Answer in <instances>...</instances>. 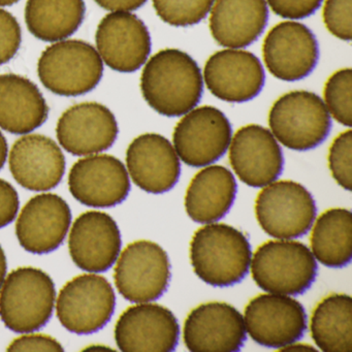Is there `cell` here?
<instances>
[{
  "mask_svg": "<svg viewBox=\"0 0 352 352\" xmlns=\"http://www.w3.org/2000/svg\"><path fill=\"white\" fill-rule=\"evenodd\" d=\"M311 336L325 352H348L352 342V300L345 294H331L313 310Z\"/></svg>",
  "mask_w": 352,
  "mask_h": 352,
  "instance_id": "cell-28",
  "label": "cell"
},
{
  "mask_svg": "<svg viewBox=\"0 0 352 352\" xmlns=\"http://www.w3.org/2000/svg\"><path fill=\"white\" fill-rule=\"evenodd\" d=\"M246 333L244 317L234 306L210 302L189 313L183 339L190 351L234 352L244 345Z\"/></svg>",
  "mask_w": 352,
  "mask_h": 352,
  "instance_id": "cell-16",
  "label": "cell"
},
{
  "mask_svg": "<svg viewBox=\"0 0 352 352\" xmlns=\"http://www.w3.org/2000/svg\"><path fill=\"white\" fill-rule=\"evenodd\" d=\"M236 179L228 168L208 166L199 170L185 195V209L197 223L209 224L230 212L236 197Z\"/></svg>",
  "mask_w": 352,
  "mask_h": 352,
  "instance_id": "cell-26",
  "label": "cell"
},
{
  "mask_svg": "<svg viewBox=\"0 0 352 352\" xmlns=\"http://www.w3.org/2000/svg\"><path fill=\"white\" fill-rule=\"evenodd\" d=\"M180 339V325L174 313L151 302L127 308L115 325V340L121 351H174Z\"/></svg>",
  "mask_w": 352,
  "mask_h": 352,
  "instance_id": "cell-13",
  "label": "cell"
},
{
  "mask_svg": "<svg viewBox=\"0 0 352 352\" xmlns=\"http://www.w3.org/2000/svg\"><path fill=\"white\" fill-rule=\"evenodd\" d=\"M352 72L340 69L333 73L324 86V104L329 115L344 126L352 124L351 111Z\"/></svg>",
  "mask_w": 352,
  "mask_h": 352,
  "instance_id": "cell-31",
  "label": "cell"
},
{
  "mask_svg": "<svg viewBox=\"0 0 352 352\" xmlns=\"http://www.w3.org/2000/svg\"><path fill=\"white\" fill-rule=\"evenodd\" d=\"M282 351H305V350H313L315 351V348L312 346L307 345V344H296V342L285 347L281 348Z\"/></svg>",
  "mask_w": 352,
  "mask_h": 352,
  "instance_id": "cell-41",
  "label": "cell"
},
{
  "mask_svg": "<svg viewBox=\"0 0 352 352\" xmlns=\"http://www.w3.org/2000/svg\"><path fill=\"white\" fill-rule=\"evenodd\" d=\"M116 261L115 285L125 300L137 304L153 302L168 290L170 259L156 243L147 240L131 243Z\"/></svg>",
  "mask_w": 352,
  "mask_h": 352,
  "instance_id": "cell-9",
  "label": "cell"
},
{
  "mask_svg": "<svg viewBox=\"0 0 352 352\" xmlns=\"http://www.w3.org/2000/svg\"><path fill=\"white\" fill-rule=\"evenodd\" d=\"M267 20L265 0H215L210 14V30L220 46L242 49L258 40Z\"/></svg>",
  "mask_w": 352,
  "mask_h": 352,
  "instance_id": "cell-24",
  "label": "cell"
},
{
  "mask_svg": "<svg viewBox=\"0 0 352 352\" xmlns=\"http://www.w3.org/2000/svg\"><path fill=\"white\" fill-rule=\"evenodd\" d=\"M20 0H0V8L10 7V6L15 5Z\"/></svg>",
  "mask_w": 352,
  "mask_h": 352,
  "instance_id": "cell-42",
  "label": "cell"
},
{
  "mask_svg": "<svg viewBox=\"0 0 352 352\" xmlns=\"http://www.w3.org/2000/svg\"><path fill=\"white\" fill-rule=\"evenodd\" d=\"M251 274L261 289L269 294L298 296L316 279L312 251L298 241L272 240L258 247L251 259Z\"/></svg>",
  "mask_w": 352,
  "mask_h": 352,
  "instance_id": "cell-4",
  "label": "cell"
},
{
  "mask_svg": "<svg viewBox=\"0 0 352 352\" xmlns=\"http://www.w3.org/2000/svg\"><path fill=\"white\" fill-rule=\"evenodd\" d=\"M69 188L72 195L87 207L111 208L129 197L131 180L121 160L98 153L74 164L69 174Z\"/></svg>",
  "mask_w": 352,
  "mask_h": 352,
  "instance_id": "cell-14",
  "label": "cell"
},
{
  "mask_svg": "<svg viewBox=\"0 0 352 352\" xmlns=\"http://www.w3.org/2000/svg\"><path fill=\"white\" fill-rule=\"evenodd\" d=\"M311 250L315 259L329 267H343L352 257L351 212L333 208L323 212L311 234Z\"/></svg>",
  "mask_w": 352,
  "mask_h": 352,
  "instance_id": "cell-29",
  "label": "cell"
},
{
  "mask_svg": "<svg viewBox=\"0 0 352 352\" xmlns=\"http://www.w3.org/2000/svg\"><path fill=\"white\" fill-rule=\"evenodd\" d=\"M84 0H28L25 22L32 36L55 43L73 36L85 18Z\"/></svg>",
  "mask_w": 352,
  "mask_h": 352,
  "instance_id": "cell-27",
  "label": "cell"
},
{
  "mask_svg": "<svg viewBox=\"0 0 352 352\" xmlns=\"http://www.w3.org/2000/svg\"><path fill=\"white\" fill-rule=\"evenodd\" d=\"M352 0H325L322 17L327 30L336 38L350 42Z\"/></svg>",
  "mask_w": 352,
  "mask_h": 352,
  "instance_id": "cell-33",
  "label": "cell"
},
{
  "mask_svg": "<svg viewBox=\"0 0 352 352\" xmlns=\"http://www.w3.org/2000/svg\"><path fill=\"white\" fill-rule=\"evenodd\" d=\"M8 154H9V146H8L7 139L0 131V170L3 168L7 162Z\"/></svg>",
  "mask_w": 352,
  "mask_h": 352,
  "instance_id": "cell-39",
  "label": "cell"
},
{
  "mask_svg": "<svg viewBox=\"0 0 352 352\" xmlns=\"http://www.w3.org/2000/svg\"><path fill=\"white\" fill-rule=\"evenodd\" d=\"M263 56L270 73L282 81L308 77L319 60L318 42L304 24L285 21L274 26L263 40Z\"/></svg>",
  "mask_w": 352,
  "mask_h": 352,
  "instance_id": "cell-15",
  "label": "cell"
},
{
  "mask_svg": "<svg viewBox=\"0 0 352 352\" xmlns=\"http://www.w3.org/2000/svg\"><path fill=\"white\" fill-rule=\"evenodd\" d=\"M120 230L104 212L81 214L72 226L69 250L75 265L89 273H102L113 267L120 254Z\"/></svg>",
  "mask_w": 352,
  "mask_h": 352,
  "instance_id": "cell-21",
  "label": "cell"
},
{
  "mask_svg": "<svg viewBox=\"0 0 352 352\" xmlns=\"http://www.w3.org/2000/svg\"><path fill=\"white\" fill-rule=\"evenodd\" d=\"M118 133L115 115L110 109L96 102L69 107L56 126L61 147L75 156L94 155L110 149Z\"/></svg>",
  "mask_w": 352,
  "mask_h": 352,
  "instance_id": "cell-18",
  "label": "cell"
},
{
  "mask_svg": "<svg viewBox=\"0 0 352 352\" xmlns=\"http://www.w3.org/2000/svg\"><path fill=\"white\" fill-rule=\"evenodd\" d=\"M71 222L69 204L54 193H42L24 206L16 223V236L28 252L46 254L61 246Z\"/></svg>",
  "mask_w": 352,
  "mask_h": 352,
  "instance_id": "cell-20",
  "label": "cell"
},
{
  "mask_svg": "<svg viewBox=\"0 0 352 352\" xmlns=\"http://www.w3.org/2000/svg\"><path fill=\"white\" fill-rule=\"evenodd\" d=\"M204 81L223 102L241 104L256 98L265 85V69L252 53L226 49L214 53L204 69Z\"/></svg>",
  "mask_w": 352,
  "mask_h": 352,
  "instance_id": "cell-17",
  "label": "cell"
},
{
  "mask_svg": "<svg viewBox=\"0 0 352 352\" xmlns=\"http://www.w3.org/2000/svg\"><path fill=\"white\" fill-rule=\"evenodd\" d=\"M9 351H63V345L55 338L44 333H26L14 340Z\"/></svg>",
  "mask_w": 352,
  "mask_h": 352,
  "instance_id": "cell-36",
  "label": "cell"
},
{
  "mask_svg": "<svg viewBox=\"0 0 352 352\" xmlns=\"http://www.w3.org/2000/svg\"><path fill=\"white\" fill-rule=\"evenodd\" d=\"M271 133L277 141L294 151L318 147L331 129L324 102L313 92L298 90L278 98L269 113Z\"/></svg>",
  "mask_w": 352,
  "mask_h": 352,
  "instance_id": "cell-6",
  "label": "cell"
},
{
  "mask_svg": "<svg viewBox=\"0 0 352 352\" xmlns=\"http://www.w3.org/2000/svg\"><path fill=\"white\" fill-rule=\"evenodd\" d=\"M100 8L110 12H133L143 7L147 0H94Z\"/></svg>",
  "mask_w": 352,
  "mask_h": 352,
  "instance_id": "cell-38",
  "label": "cell"
},
{
  "mask_svg": "<svg viewBox=\"0 0 352 352\" xmlns=\"http://www.w3.org/2000/svg\"><path fill=\"white\" fill-rule=\"evenodd\" d=\"M245 327L253 341L269 348H281L302 339L307 314L298 300L283 294H259L245 308Z\"/></svg>",
  "mask_w": 352,
  "mask_h": 352,
  "instance_id": "cell-11",
  "label": "cell"
},
{
  "mask_svg": "<svg viewBox=\"0 0 352 352\" xmlns=\"http://www.w3.org/2000/svg\"><path fill=\"white\" fill-rule=\"evenodd\" d=\"M56 289L42 270L21 267L9 274L0 287V319L15 333H34L52 317Z\"/></svg>",
  "mask_w": 352,
  "mask_h": 352,
  "instance_id": "cell-3",
  "label": "cell"
},
{
  "mask_svg": "<svg viewBox=\"0 0 352 352\" xmlns=\"http://www.w3.org/2000/svg\"><path fill=\"white\" fill-rule=\"evenodd\" d=\"M272 11L284 19L300 20L313 15L323 0H265Z\"/></svg>",
  "mask_w": 352,
  "mask_h": 352,
  "instance_id": "cell-35",
  "label": "cell"
},
{
  "mask_svg": "<svg viewBox=\"0 0 352 352\" xmlns=\"http://www.w3.org/2000/svg\"><path fill=\"white\" fill-rule=\"evenodd\" d=\"M7 257H6L3 247L0 245V287H1L3 281H5L6 276H7Z\"/></svg>",
  "mask_w": 352,
  "mask_h": 352,
  "instance_id": "cell-40",
  "label": "cell"
},
{
  "mask_svg": "<svg viewBox=\"0 0 352 352\" xmlns=\"http://www.w3.org/2000/svg\"><path fill=\"white\" fill-rule=\"evenodd\" d=\"M96 50L102 63L119 73L141 69L151 53V36L143 21L131 12H111L96 34Z\"/></svg>",
  "mask_w": 352,
  "mask_h": 352,
  "instance_id": "cell-12",
  "label": "cell"
},
{
  "mask_svg": "<svg viewBox=\"0 0 352 352\" xmlns=\"http://www.w3.org/2000/svg\"><path fill=\"white\" fill-rule=\"evenodd\" d=\"M9 164L18 184L30 191L55 188L65 173L63 150L56 142L38 133H28L14 143Z\"/></svg>",
  "mask_w": 352,
  "mask_h": 352,
  "instance_id": "cell-23",
  "label": "cell"
},
{
  "mask_svg": "<svg viewBox=\"0 0 352 352\" xmlns=\"http://www.w3.org/2000/svg\"><path fill=\"white\" fill-rule=\"evenodd\" d=\"M158 17L168 25L188 28L203 21L215 0H152Z\"/></svg>",
  "mask_w": 352,
  "mask_h": 352,
  "instance_id": "cell-30",
  "label": "cell"
},
{
  "mask_svg": "<svg viewBox=\"0 0 352 352\" xmlns=\"http://www.w3.org/2000/svg\"><path fill=\"white\" fill-rule=\"evenodd\" d=\"M104 63L96 48L81 40H63L45 49L38 63L43 85L60 96H79L100 84Z\"/></svg>",
  "mask_w": 352,
  "mask_h": 352,
  "instance_id": "cell-5",
  "label": "cell"
},
{
  "mask_svg": "<svg viewBox=\"0 0 352 352\" xmlns=\"http://www.w3.org/2000/svg\"><path fill=\"white\" fill-rule=\"evenodd\" d=\"M352 131L340 133L329 147V166L336 182L346 190H351Z\"/></svg>",
  "mask_w": 352,
  "mask_h": 352,
  "instance_id": "cell-32",
  "label": "cell"
},
{
  "mask_svg": "<svg viewBox=\"0 0 352 352\" xmlns=\"http://www.w3.org/2000/svg\"><path fill=\"white\" fill-rule=\"evenodd\" d=\"M48 116V104L34 82L16 74L0 75V129L28 135L42 126Z\"/></svg>",
  "mask_w": 352,
  "mask_h": 352,
  "instance_id": "cell-25",
  "label": "cell"
},
{
  "mask_svg": "<svg viewBox=\"0 0 352 352\" xmlns=\"http://www.w3.org/2000/svg\"><path fill=\"white\" fill-rule=\"evenodd\" d=\"M127 172L146 192L160 195L174 188L180 178L181 164L173 144L158 133L135 138L126 151Z\"/></svg>",
  "mask_w": 352,
  "mask_h": 352,
  "instance_id": "cell-22",
  "label": "cell"
},
{
  "mask_svg": "<svg viewBox=\"0 0 352 352\" xmlns=\"http://www.w3.org/2000/svg\"><path fill=\"white\" fill-rule=\"evenodd\" d=\"M116 296L110 282L96 274L69 280L59 292L56 314L63 327L77 335L100 331L114 314Z\"/></svg>",
  "mask_w": 352,
  "mask_h": 352,
  "instance_id": "cell-8",
  "label": "cell"
},
{
  "mask_svg": "<svg viewBox=\"0 0 352 352\" xmlns=\"http://www.w3.org/2000/svg\"><path fill=\"white\" fill-rule=\"evenodd\" d=\"M19 195L13 185L0 179V228L15 220L19 211Z\"/></svg>",
  "mask_w": 352,
  "mask_h": 352,
  "instance_id": "cell-37",
  "label": "cell"
},
{
  "mask_svg": "<svg viewBox=\"0 0 352 352\" xmlns=\"http://www.w3.org/2000/svg\"><path fill=\"white\" fill-rule=\"evenodd\" d=\"M230 162L243 183L261 188L279 178L284 157L281 147L269 129L249 124L241 127L232 138Z\"/></svg>",
  "mask_w": 352,
  "mask_h": 352,
  "instance_id": "cell-19",
  "label": "cell"
},
{
  "mask_svg": "<svg viewBox=\"0 0 352 352\" xmlns=\"http://www.w3.org/2000/svg\"><path fill=\"white\" fill-rule=\"evenodd\" d=\"M144 65L142 94L158 114L183 116L201 102L203 74L190 55L178 49H164Z\"/></svg>",
  "mask_w": 352,
  "mask_h": 352,
  "instance_id": "cell-1",
  "label": "cell"
},
{
  "mask_svg": "<svg viewBox=\"0 0 352 352\" xmlns=\"http://www.w3.org/2000/svg\"><path fill=\"white\" fill-rule=\"evenodd\" d=\"M312 195L300 183L275 181L263 187L255 201V215L263 232L279 240L306 234L316 217Z\"/></svg>",
  "mask_w": 352,
  "mask_h": 352,
  "instance_id": "cell-7",
  "label": "cell"
},
{
  "mask_svg": "<svg viewBox=\"0 0 352 352\" xmlns=\"http://www.w3.org/2000/svg\"><path fill=\"white\" fill-rule=\"evenodd\" d=\"M232 138V125L221 111L211 106L195 107L175 127L173 146L185 164L204 168L226 153Z\"/></svg>",
  "mask_w": 352,
  "mask_h": 352,
  "instance_id": "cell-10",
  "label": "cell"
},
{
  "mask_svg": "<svg viewBox=\"0 0 352 352\" xmlns=\"http://www.w3.org/2000/svg\"><path fill=\"white\" fill-rule=\"evenodd\" d=\"M21 42L19 22L15 16L0 8V65H6L16 56Z\"/></svg>",
  "mask_w": 352,
  "mask_h": 352,
  "instance_id": "cell-34",
  "label": "cell"
},
{
  "mask_svg": "<svg viewBox=\"0 0 352 352\" xmlns=\"http://www.w3.org/2000/svg\"><path fill=\"white\" fill-rule=\"evenodd\" d=\"M251 258L248 239L228 224H207L195 232L190 242L193 271L215 287L240 283L248 273Z\"/></svg>",
  "mask_w": 352,
  "mask_h": 352,
  "instance_id": "cell-2",
  "label": "cell"
}]
</instances>
